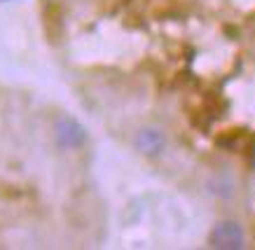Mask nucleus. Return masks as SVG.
I'll list each match as a JSON object with an SVG mask.
<instances>
[{"mask_svg": "<svg viewBox=\"0 0 255 250\" xmlns=\"http://www.w3.org/2000/svg\"><path fill=\"white\" fill-rule=\"evenodd\" d=\"M89 141V133H87L85 124L75 119L73 115H61L54 122V143L56 148L66 150V152H75V150L85 148Z\"/></svg>", "mask_w": 255, "mask_h": 250, "instance_id": "1", "label": "nucleus"}, {"mask_svg": "<svg viewBox=\"0 0 255 250\" xmlns=\"http://www.w3.org/2000/svg\"><path fill=\"white\" fill-rule=\"evenodd\" d=\"M246 243V234L239 222L232 220H220L209 234V246L218 250H239Z\"/></svg>", "mask_w": 255, "mask_h": 250, "instance_id": "2", "label": "nucleus"}, {"mask_svg": "<svg viewBox=\"0 0 255 250\" xmlns=\"http://www.w3.org/2000/svg\"><path fill=\"white\" fill-rule=\"evenodd\" d=\"M133 145L143 157H159L166 150V133L157 126H143L133 136Z\"/></svg>", "mask_w": 255, "mask_h": 250, "instance_id": "3", "label": "nucleus"}, {"mask_svg": "<svg viewBox=\"0 0 255 250\" xmlns=\"http://www.w3.org/2000/svg\"><path fill=\"white\" fill-rule=\"evenodd\" d=\"M0 2H14V0H0Z\"/></svg>", "mask_w": 255, "mask_h": 250, "instance_id": "4", "label": "nucleus"}]
</instances>
